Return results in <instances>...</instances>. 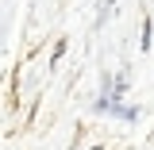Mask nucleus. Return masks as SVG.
Segmentation results:
<instances>
[]
</instances>
